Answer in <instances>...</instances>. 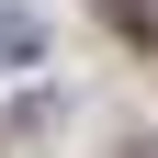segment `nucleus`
<instances>
[{"mask_svg": "<svg viewBox=\"0 0 158 158\" xmlns=\"http://www.w3.org/2000/svg\"><path fill=\"white\" fill-rule=\"evenodd\" d=\"M34 56H45V34H34L23 11H0V68H34Z\"/></svg>", "mask_w": 158, "mask_h": 158, "instance_id": "f257e3e1", "label": "nucleus"}, {"mask_svg": "<svg viewBox=\"0 0 158 158\" xmlns=\"http://www.w3.org/2000/svg\"><path fill=\"white\" fill-rule=\"evenodd\" d=\"M113 23L124 34H158V0H113Z\"/></svg>", "mask_w": 158, "mask_h": 158, "instance_id": "f03ea898", "label": "nucleus"}]
</instances>
